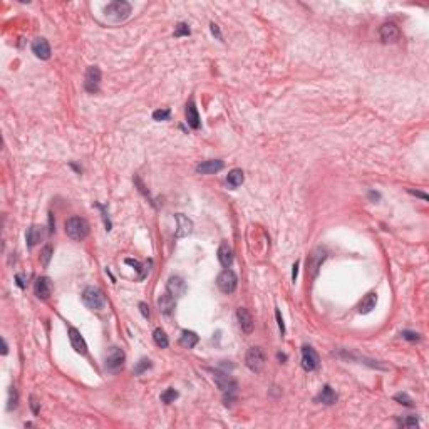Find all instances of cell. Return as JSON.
I'll return each instance as SVG.
<instances>
[{"instance_id":"17","label":"cell","mask_w":429,"mask_h":429,"mask_svg":"<svg viewBox=\"0 0 429 429\" xmlns=\"http://www.w3.org/2000/svg\"><path fill=\"white\" fill-rule=\"evenodd\" d=\"M237 318H238V324H240L242 330H243L246 336L253 332V317L248 310L243 309V307H240V309L237 310Z\"/></svg>"},{"instance_id":"32","label":"cell","mask_w":429,"mask_h":429,"mask_svg":"<svg viewBox=\"0 0 429 429\" xmlns=\"http://www.w3.org/2000/svg\"><path fill=\"white\" fill-rule=\"evenodd\" d=\"M51 257H52V246L51 245H45L44 250H42V255H40V258H42V265L44 267H47L49 261H51Z\"/></svg>"},{"instance_id":"30","label":"cell","mask_w":429,"mask_h":429,"mask_svg":"<svg viewBox=\"0 0 429 429\" xmlns=\"http://www.w3.org/2000/svg\"><path fill=\"white\" fill-rule=\"evenodd\" d=\"M394 401L401 402V404L408 406V408H412V406H414V401H412L411 397H409L406 392H399V394H396V396H394Z\"/></svg>"},{"instance_id":"5","label":"cell","mask_w":429,"mask_h":429,"mask_svg":"<svg viewBox=\"0 0 429 429\" xmlns=\"http://www.w3.org/2000/svg\"><path fill=\"white\" fill-rule=\"evenodd\" d=\"M216 285H218V288L223 292V294H226V295L233 294V292L237 290V285H238L237 273H235L233 270H230V268H225V270L218 275V279H216Z\"/></svg>"},{"instance_id":"20","label":"cell","mask_w":429,"mask_h":429,"mask_svg":"<svg viewBox=\"0 0 429 429\" xmlns=\"http://www.w3.org/2000/svg\"><path fill=\"white\" fill-rule=\"evenodd\" d=\"M218 260L220 263H222V267L225 268H230L231 263H233V250H231V246L228 243H225V242H223L218 248Z\"/></svg>"},{"instance_id":"29","label":"cell","mask_w":429,"mask_h":429,"mask_svg":"<svg viewBox=\"0 0 429 429\" xmlns=\"http://www.w3.org/2000/svg\"><path fill=\"white\" fill-rule=\"evenodd\" d=\"M151 366H153V364H151L149 359H141L138 362V366H136V369H134V375H141L143 372L149 369Z\"/></svg>"},{"instance_id":"4","label":"cell","mask_w":429,"mask_h":429,"mask_svg":"<svg viewBox=\"0 0 429 429\" xmlns=\"http://www.w3.org/2000/svg\"><path fill=\"white\" fill-rule=\"evenodd\" d=\"M265 352L261 347H250L245 355V366L252 372H260L265 366Z\"/></svg>"},{"instance_id":"11","label":"cell","mask_w":429,"mask_h":429,"mask_svg":"<svg viewBox=\"0 0 429 429\" xmlns=\"http://www.w3.org/2000/svg\"><path fill=\"white\" fill-rule=\"evenodd\" d=\"M213 377H215V382H216V386H218V389L223 391V392H235V391H237L238 384L231 375L225 374V372L216 371Z\"/></svg>"},{"instance_id":"22","label":"cell","mask_w":429,"mask_h":429,"mask_svg":"<svg viewBox=\"0 0 429 429\" xmlns=\"http://www.w3.org/2000/svg\"><path fill=\"white\" fill-rule=\"evenodd\" d=\"M158 307H159V312H163L165 315H171L174 307H176V300H174L173 295L163 294L161 297L158 298Z\"/></svg>"},{"instance_id":"12","label":"cell","mask_w":429,"mask_h":429,"mask_svg":"<svg viewBox=\"0 0 429 429\" xmlns=\"http://www.w3.org/2000/svg\"><path fill=\"white\" fill-rule=\"evenodd\" d=\"M166 290H168L169 295H173L174 298L178 297H183L185 292H186V282L181 277H169L168 283H166Z\"/></svg>"},{"instance_id":"25","label":"cell","mask_w":429,"mask_h":429,"mask_svg":"<svg viewBox=\"0 0 429 429\" xmlns=\"http://www.w3.org/2000/svg\"><path fill=\"white\" fill-rule=\"evenodd\" d=\"M200 337L196 336L195 332H191V330H183L181 332V337H180V345L185 349H193L196 344H198Z\"/></svg>"},{"instance_id":"33","label":"cell","mask_w":429,"mask_h":429,"mask_svg":"<svg viewBox=\"0 0 429 429\" xmlns=\"http://www.w3.org/2000/svg\"><path fill=\"white\" fill-rule=\"evenodd\" d=\"M399 424L402 428H412V426H417V424H419V419H417L416 416H409L408 419L399 421Z\"/></svg>"},{"instance_id":"31","label":"cell","mask_w":429,"mask_h":429,"mask_svg":"<svg viewBox=\"0 0 429 429\" xmlns=\"http://www.w3.org/2000/svg\"><path fill=\"white\" fill-rule=\"evenodd\" d=\"M169 116H171V111H169V109H156V111L153 112L154 121H166V119H169Z\"/></svg>"},{"instance_id":"14","label":"cell","mask_w":429,"mask_h":429,"mask_svg":"<svg viewBox=\"0 0 429 429\" xmlns=\"http://www.w3.org/2000/svg\"><path fill=\"white\" fill-rule=\"evenodd\" d=\"M32 52H34V56H36V57H39L42 60L51 59V54H52L51 45H49V42L44 39V37H39V39L34 40V42H32Z\"/></svg>"},{"instance_id":"39","label":"cell","mask_w":429,"mask_h":429,"mask_svg":"<svg viewBox=\"0 0 429 429\" xmlns=\"http://www.w3.org/2000/svg\"><path fill=\"white\" fill-rule=\"evenodd\" d=\"M126 263L131 265V267H134L136 270H141V263H139L138 260H131V258H126Z\"/></svg>"},{"instance_id":"8","label":"cell","mask_w":429,"mask_h":429,"mask_svg":"<svg viewBox=\"0 0 429 429\" xmlns=\"http://www.w3.org/2000/svg\"><path fill=\"white\" fill-rule=\"evenodd\" d=\"M325 257H327V252H325L324 248H315L309 255V258H307V272H309L312 277L317 275L318 268L322 267Z\"/></svg>"},{"instance_id":"24","label":"cell","mask_w":429,"mask_h":429,"mask_svg":"<svg viewBox=\"0 0 429 429\" xmlns=\"http://www.w3.org/2000/svg\"><path fill=\"white\" fill-rule=\"evenodd\" d=\"M42 235H44V228H42V226H39V225H32V226H30V228L27 230V235H25V240H27V245H29V246H36L40 240H42Z\"/></svg>"},{"instance_id":"26","label":"cell","mask_w":429,"mask_h":429,"mask_svg":"<svg viewBox=\"0 0 429 429\" xmlns=\"http://www.w3.org/2000/svg\"><path fill=\"white\" fill-rule=\"evenodd\" d=\"M245 176H243V171L238 168L231 169V171L228 173V176H226V183H228V186H231V188H238L242 183H243Z\"/></svg>"},{"instance_id":"28","label":"cell","mask_w":429,"mask_h":429,"mask_svg":"<svg viewBox=\"0 0 429 429\" xmlns=\"http://www.w3.org/2000/svg\"><path fill=\"white\" fill-rule=\"evenodd\" d=\"M176 397H178V391L171 389V387H169V389H166L165 392L161 394V401L165 402V404H169V402H173L174 399H176Z\"/></svg>"},{"instance_id":"23","label":"cell","mask_w":429,"mask_h":429,"mask_svg":"<svg viewBox=\"0 0 429 429\" xmlns=\"http://www.w3.org/2000/svg\"><path fill=\"white\" fill-rule=\"evenodd\" d=\"M315 401L322 402V404L332 406V404H336V402H337V394H336V391H334L330 386H324V389H322L320 394L315 397Z\"/></svg>"},{"instance_id":"19","label":"cell","mask_w":429,"mask_h":429,"mask_svg":"<svg viewBox=\"0 0 429 429\" xmlns=\"http://www.w3.org/2000/svg\"><path fill=\"white\" fill-rule=\"evenodd\" d=\"M375 303H377V294L375 292H369L367 295H364L362 300L359 302L357 305V312L359 314H371L372 310L375 309Z\"/></svg>"},{"instance_id":"42","label":"cell","mask_w":429,"mask_h":429,"mask_svg":"<svg viewBox=\"0 0 429 429\" xmlns=\"http://www.w3.org/2000/svg\"><path fill=\"white\" fill-rule=\"evenodd\" d=\"M292 268H294V270H292V280L295 282V279H297V273H298V261H295Z\"/></svg>"},{"instance_id":"37","label":"cell","mask_w":429,"mask_h":429,"mask_svg":"<svg viewBox=\"0 0 429 429\" xmlns=\"http://www.w3.org/2000/svg\"><path fill=\"white\" fill-rule=\"evenodd\" d=\"M139 310H141V314H143V317H144V318H148V317H149V307H148L144 302H141V303H139Z\"/></svg>"},{"instance_id":"35","label":"cell","mask_w":429,"mask_h":429,"mask_svg":"<svg viewBox=\"0 0 429 429\" xmlns=\"http://www.w3.org/2000/svg\"><path fill=\"white\" fill-rule=\"evenodd\" d=\"M7 408L12 411L14 408H17V391H15V387H10V397H9V406Z\"/></svg>"},{"instance_id":"43","label":"cell","mask_w":429,"mask_h":429,"mask_svg":"<svg viewBox=\"0 0 429 429\" xmlns=\"http://www.w3.org/2000/svg\"><path fill=\"white\" fill-rule=\"evenodd\" d=\"M211 32H213V36H216L218 39H222V34H220V29L216 24H211Z\"/></svg>"},{"instance_id":"40","label":"cell","mask_w":429,"mask_h":429,"mask_svg":"<svg viewBox=\"0 0 429 429\" xmlns=\"http://www.w3.org/2000/svg\"><path fill=\"white\" fill-rule=\"evenodd\" d=\"M15 280H17V285L20 288H25V282H24V275H20V273H17L15 275Z\"/></svg>"},{"instance_id":"27","label":"cell","mask_w":429,"mask_h":429,"mask_svg":"<svg viewBox=\"0 0 429 429\" xmlns=\"http://www.w3.org/2000/svg\"><path fill=\"white\" fill-rule=\"evenodd\" d=\"M153 340H154V344H156L158 347H161V349H166L169 345L168 336H166V332L163 329L154 330V332H153Z\"/></svg>"},{"instance_id":"21","label":"cell","mask_w":429,"mask_h":429,"mask_svg":"<svg viewBox=\"0 0 429 429\" xmlns=\"http://www.w3.org/2000/svg\"><path fill=\"white\" fill-rule=\"evenodd\" d=\"M186 123L191 129H198L200 128V114L198 109L195 106V101H189L188 106H186Z\"/></svg>"},{"instance_id":"38","label":"cell","mask_w":429,"mask_h":429,"mask_svg":"<svg viewBox=\"0 0 429 429\" xmlns=\"http://www.w3.org/2000/svg\"><path fill=\"white\" fill-rule=\"evenodd\" d=\"M275 317H277V322H279V329L282 330V334L285 332V325H283V320H282V317H280V310H277L275 312Z\"/></svg>"},{"instance_id":"36","label":"cell","mask_w":429,"mask_h":429,"mask_svg":"<svg viewBox=\"0 0 429 429\" xmlns=\"http://www.w3.org/2000/svg\"><path fill=\"white\" fill-rule=\"evenodd\" d=\"M401 336L404 337V339L411 340V342H416V340H419V334H416V332H409V330H402Z\"/></svg>"},{"instance_id":"3","label":"cell","mask_w":429,"mask_h":429,"mask_svg":"<svg viewBox=\"0 0 429 429\" xmlns=\"http://www.w3.org/2000/svg\"><path fill=\"white\" fill-rule=\"evenodd\" d=\"M82 302L91 310H102L106 307V297L97 287H86L82 292Z\"/></svg>"},{"instance_id":"15","label":"cell","mask_w":429,"mask_h":429,"mask_svg":"<svg viewBox=\"0 0 429 429\" xmlns=\"http://www.w3.org/2000/svg\"><path fill=\"white\" fill-rule=\"evenodd\" d=\"M174 218H176V222H178V228H176L174 237H176V238L188 237V235L193 231V222L188 218V216H185L183 213H176V215H174Z\"/></svg>"},{"instance_id":"16","label":"cell","mask_w":429,"mask_h":429,"mask_svg":"<svg viewBox=\"0 0 429 429\" xmlns=\"http://www.w3.org/2000/svg\"><path fill=\"white\" fill-rule=\"evenodd\" d=\"M223 166H225V165H223L222 159H210V161L200 163V165L196 166V173H201V174H215V173L222 171Z\"/></svg>"},{"instance_id":"34","label":"cell","mask_w":429,"mask_h":429,"mask_svg":"<svg viewBox=\"0 0 429 429\" xmlns=\"http://www.w3.org/2000/svg\"><path fill=\"white\" fill-rule=\"evenodd\" d=\"M191 34V30L188 29V25L186 24H178L176 30H174V37H181V36H189Z\"/></svg>"},{"instance_id":"6","label":"cell","mask_w":429,"mask_h":429,"mask_svg":"<svg viewBox=\"0 0 429 429\" xmlns=\"http://www.w3.org/2000/svg\"><path fill=\"white\" fill-rule=\"evenodd\" d=\"M124 360H126V354H124L119 347H112L111 351H109V354L106 355L104 366L109 372H117V371L123 369Z\"/></svg>"},{"instance_id":"10","label":"cell","mask_w":429,"mask_h":429,"mask_svg":"<svg viewBox=\"0 0 429 429\" xmlns=\"http://www.w3.org/2000/svg\"><path fill=\"white\" fill-rule=\"evenodd\" d=\"M379 37H381L382 42L389 44V42H397L401 37L399 27H397L394 22H386V24L381 25L379 29Z\"/></svg>"},{"instance_id":"41","label":"cell","mask_w":429,"mask_h":429,"mask_svg":"<svg viewBox=\"0 0 429 429\" xmlns=\"http://www.w3.org/2000/svg\"><path fill=\"white\" fill-rule=\"evenodd\" d=\"M409 193H411V195H414V196H419V198H423V200H428V195H426V193L414 191V189H409Z\"/></svg>"},{"instance_id":"2","label":"cell","mask_w":429,"mask_h":429,"mask_svg":"<svg viewBox=\"0 0 429 429\" xmlns=\"http://www.w3.org/2000/svg\"><path fill=\"white\" fill-rule=\"evenodd\" d=\"M66 233L71 240L74 242H81L89 235V225L84 218L81 216H72L66 222Z\"/></svg>"},{"instance_id":"1","label":"cell","mask_w":429,"mask_h":429,"mask_svg":"<svg viewBox=\"0 0 429 429\" xmlns=\"http://www.w3.org/2000/svg\"><path fill=\"white\" fill-rule=\"evenodd\" d=\"M131 15V3L124 2V0H116L104 7V17L108 20L114 22H124Z\"/></svg>"},{"instance_id":"44","label":"cell","mask_w":429,"mask_h":429,"mask_svg":"<svg viewBox=\"0 0 429 429\" xmlns=\"http://www.w3.org/2000/svg\"><path fill=\"white\" fill-rule=\"evenodd\" d=\"M2 354L3 355L7 354V342H5V340H2Z\"/></svg>"},{"instance_id":"13","label":"cell","mask_w":429,"mask_h":429,"mask_svg":"<svg viewBox=\"0 0 429 429\" xmlns=\"http://www.w3.org/2000/svg\"><path fill=\"white\" fill-rule=\"evenodd\" d=\"M69 340H71L72 349H74L77 354H81V355L87 354V344H86L84 337L81 336V332H79L75 327H69Z\"/></svg>"},{"instance_id":"9","label":"cell","mask_w":429,"mask_h":429,"mask_svg":"<svg viewBox=\"0 0 429 429\" xmlns=\"http://www.w3.org/2000/svg\"><path fill=\"white\" fill-rule=\"evenodd\" d=\"M99 84H101V69L97 66L89 67L86 72V77H84V87L87 93L94 94L99 91Z\"/></svg>"},{"instance_id":"18","label":"cell","mask_w":429,"mask_h":429,"mask_svg":"<svg viewBox=\"0 0 429 429\" xmlns=\"http://www.w3.org/2000/svg\"><path fill=\"white\" fill-rule=\"evenodd\" d=\"M52 294V283L47 277H40L36 282V295L40 300H47Z\"/></svg>"},{"instance_id":"7","label":"cell","mask_w":429,"mask_h":429,"mask_svg":"<svg viewBox=\"0 0 429 429\" xmlns=\"http://www.w3.org/2000/svg\"><path fill=\"white\" fill-rule=\"evenodd\" d=\"M318 364H320V359H318L315 349L310 347V345H303V347H302V367H303V371L312 372V371L317 369Z\"/></svg>"},{"instance_id":"45","label":"cell","mask_w":429,"mask_h":429,"mask_svg":"<svg viewBox=\"0 0 429 429\" xmlns=\"http://www.w3.org/2000/svg\"><path fill=\"white\" fill-rule=\"evenodd\" d=\"M32 409H34V412L37 414V411H39V409H37V402H36V399H34V397H32Z\"/></svg>"}]
</instances>
